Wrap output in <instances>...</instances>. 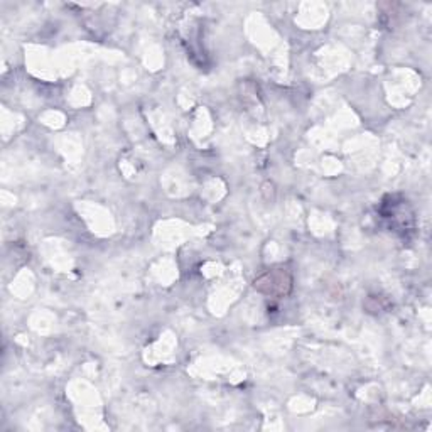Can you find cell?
I'll use <instances>...</instances> for the list:
<instances>
[{
	"label": "cell",
	"mask_w": 432,
	"mask_h": 432,
	"mask_svg": "<svg viewBox=\"0 0 432 432\" xmlns=\"http://www.w3.org/2000/svg\"><path fill=\"white\" fill-rule=\"evenodd\" d=\"M255 287L268 294H274V287H279L280 294H287L291 289V277H287L286 272H268L255 280Z\"/></svg>",
	"instance_id": "6da1fadb"
}]
</instances>
